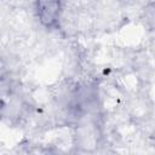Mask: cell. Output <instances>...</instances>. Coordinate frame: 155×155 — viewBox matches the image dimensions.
<instances>
[{
  "mask_svg": "<svg viewBox=\"0 0 155 155\" xmlns=\"http://www.w3.org/2000/svg\"><path fill=\"white\" fill-rule=\"evenodd\" d=\"M61 8V0H35L38 18L47 29H53L58 25Z\"/></svg>",
  "mask_w": 155,
  "mask_h": 155,
  "instance_id": "obj_1",
  "label": "cell"
},
{
  "mask_svg": "<svg viewBox=\"0 0 155 155\" xmlns=\"http://www.w3.org/2000/svg\"><path fill=\"white\" fill-rule=\"evenodd\" d=\"M7 75V65L5 63V61L0 57V81H2Z\"/></svg>",
  "mask_w": 155,
  "mask_h": 155,
  "instance_id": "obj_2",
  "label": "cell"
}]
</instances>
